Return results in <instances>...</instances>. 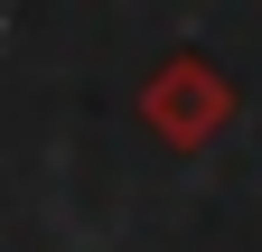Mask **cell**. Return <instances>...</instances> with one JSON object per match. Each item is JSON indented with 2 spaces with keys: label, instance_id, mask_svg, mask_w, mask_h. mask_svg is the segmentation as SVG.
I'll return each mask as SVG.
<instances>
[{
  "label": "cell",
  "instance_id": "6da1fadb",
  "mask_svg": "<svg viewBox=\"0 0 262 252\" xmlns=\"http://www.w3.org/2000/svg\"><path fill=\"white\" fill-rule=\"evenodd\" d=\"M131 112L150 121V140H159V149H178V159H196L206 140H225V121L244 112V93H234V75H225L215 56L178 47V56H159V66L141 75V93H131Z\"/></svg>",
  "mask_w": 262,
  "mask_h": 252
}]
</instances>
